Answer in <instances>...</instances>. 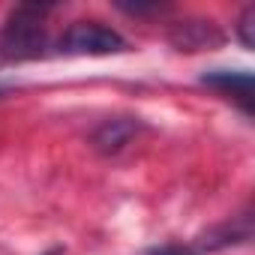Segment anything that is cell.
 Wrapping results in <instances>:
<instances>
[{
  "label": "cell",
  "mask_w": 255,
  "mask_h": 255,
  "mask_svg": "<svg viewBox=\"0 0 255 255\" xmlns=\"http://www.w3.org/2000/svg\"><path fill=\"white\" fill-rule=\"evenodd\" d=\"M207 87L219 90L231 102L240 105L243 114H252V75L249 72H228V69H213L201 78Z\"/></svg>",
  "instance_id": "obj_5"
},
{
  "label": "cell",
  "mask_w": 255,
  "mask_h": 255,
  "mask_svg": "<svg viewBox=\"0 0 255 255\" xmlns=\"http://www.w3.org/2000/svg\"><path fill=\"white\" fill-rule=\"evenodd\" d=\"M57 51L78 57H105L126 51V39L102 21H75L57 39Z\"/></svg>",
  "instance_id": "obj_2"
},
{
  "label": "cell",
  "mask_w": 255,
  "mask_h": 255,
  "mask_svg": "<svg viewBox=\"0 0 255 255\" xmlns=\"http://www.w3.org/2000/svg\"><path fill=\"white\" fill-rule=\"evenodd\" d=\"M168 39L180 48V51H210L216 45H222V30L216 27V21L210 18H186L171 24Z\"/></svg>",
  "instance_id": "obj_4"
},
{
  "label": "cell",
  "mask_w": 255,
  "mask_h": 255,
  "mask_svg": "<svg viewBox=\"0 0 255 255\" xmlns=\"http://www.w3.org/2000/svg\"><path fill=\"white\" fill-rule=\"evenodd\" d=\"M45 15L48 6H15L0 30V57L3 60H33L45 51Z\"/></svg>",
  "instance_id": "obj_1"
},
{
  "label": "cell",
  "mask_w": 255,
  "mask_h": 255,
  "mask_svg": "<svg viewBox=\"0 0 255 255\" xmlns=\"http://www.w3.org/2000/svg\"><path fill=\"white\" fill-rule=\"evenodd\" d=\"M141 129H144V123L138 117H108V120H102L93 129L90 144L102 156H117L126 144H132V138Z\"/></svg>",
  "instance_id": "obj_3"
},
{
  "label": "cell",
  "mask_w": 255,
  "mask_h": 255,
  "mask_svg": "<svg viewBox=\"0 0 255 255\" xmlns=\"http://www.w3.org/2000/svg\"><path fill=\"white\" fill-rule=\"evenodd\" d=\"M237 39H240L243 48H252L255 45V6L252 3L243 9V15L237 21Z\"/></svg>",
  "instance_id": "obj_6"
},
{
  "label": "cell",
  "mask_w": 255,
  "mask_h": 255,
  "mask_svg": "<svg viewBox=\"0 0 255 255\" xmlns=\"http://www.w3.org/2000/svg\"><path fill=\"white\" fill-rule=\"evenodd\" d=\"M48 255H63V252H60V249H51V252H48Z\"/></svg>",
  "instance_id": "obj_7"
}]
</instances>
